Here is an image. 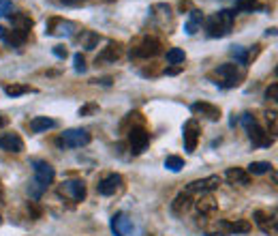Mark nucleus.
Instances as JSON below:
<instances>
[{"instance_id":"obj_1","label":"nucleus","mask_w":278,"mask_h":236,"mask_svg":"<svg viewBox=\"0 0 278 236\" xmlns=\"http://www.w3.org/2000/svg\"><path fill=\"white\" fill-rule=\"evenodd\" d=\"M236 19V11L233 9H223L219 13H214L212 17L205 19V30H208L210 37H227L229 30L233 26Z\"/></svg>"},{"instance_id":"obj_2","label":"nucleus","mask_w":278,"mask_h":236,"mask_svg":"<svg viewBox=\"0 0 278 236\" xmlns=\"http://www.w3.org/2000/svg\"><path fill=\"white\" fill-rule=\"evenodd\" d=\"M92 135L86 131V129H67V131L58 137V146L65 148H81L90 144Z\"/></svg>"},{"instance_id":"obj_3","label":"nucleus","mask_w":278,"mask_h":236,"mask_svg":"<svg viewBox=\"0 0 278 236\" xmlns=\"http://www.w3.org/2000/svg\"><path fill=\"white\" fill-rule=\"evenodd\" d=\"M79 30L77 24L73 22H67V19H50L45 26V34H50V37H73V34Z\"/></svg>"},{"instance_id":"obj_4","label":"nucleus","mask_w":278,"mask_h":236,"mask_svg":"<svg viewBox=\"0 0 278 236\" xmlns=\"http://www.w3.org/2000/svg\"><path fill=\"white\" fill-rule=\"evenodd\" d=\"M150 144V133L143 127H133L129 131V146L133 155H141Z\"/></svg>"},{"instance_id":"obj_5","label":"nucleus","mask_w":278,"mask_h":236,"mask_svg":"<svg viewBox=\"0 0 278 236\" xmlns=\"http://www.w3.org/2000/svg\"><path fill=\"white\" fill-rule=\"evenodd\" d=\"M32 170H34V181H37L41 187H45V189L50 187L54 183V179H56V170L47 161H41V159L32 161Z\"/></svg>"},{"instance_id":"obj_6","label":"nucleus","mask_w":278,"mask_h":236,"mask_svg":"<svg viewBox=\"0 0 278 236\" xmlns=\"http://www.w3.org/2000/svg\"><path fill=\"white\" fill-rule=\"evenodd\" d=\"M161 41L159 39H154V37H146L143 39L135 50L131 52L133 58H154V56H159L161 54Z\"/></svg>"},{"instance_id":"obj_7","label":"nucleus","mask_w":278,"mask_h":236,"mask_svg":"<svg viewBox=\"0 0 278 236\" xmlns=\"http://www.w3.org/2000/svg\"><path fill=\"white\" fill-rule=\"evenodd\" d=\"M221 185V176H208V179H201V181H193L186 185V191L184 193H212L214 189H219Z\"/></svg>"},{"instance_id":"obj_8","label":"nucleus","mask_w":278,"mask_h":236,"mask_svg":"<svg viewBox=\"0 0 278 236\" xmlns=\"http://www.w3.org/2000/svg\"><path fill=\"white\" fill-rule=\"evenodd\" d=\"M199 133H201V127L195 118H188L186 125H184V148L186 152H195L197 148V142H199Z\"/></svg>"},{"instance_id":"obj_9","label":"nucleus","mask_w":278,"mask_h":236,"mask_svg":"<svg viewBox=\"0 0 278 236\" xmlns=\"http://www.w3.org/2000/svg\"><path fill=\"white\" fill-rule=\"evenodd\" d=\"M216 75L225 77V82H221V86H223V88H231V86H238V84H240V80H242L240 69H238L236 65H231V63L221 65L219 69H216Z\"/></svg>"},{"instance_id":"obj_10","label":"nucleus","mask_w":278,"mask_h":236,"mask_svg":"<svg viewBox=\"0 0 278 236\" xmlns=\"http://www.w3.org/2000/svg\"><path fill=\"white\" fill-rule=\"evenodd\" d=\"M133 230H135L133 219L129 215H124V212H116V215L112 217V232L116 236H131Z\"/></svg>"},{"instance_id":"obj_11","label":"nucleus","mask_w":278,"mask_h":236,"mask_svg":"<svg viewBox=\"0 0 278 236\" xmlns=\"http://www.w3.org/2000/svg\"><path fill=\"white\" fill-rule=\"evenodd\" d=\"M120 187H122V176H120V174H110V176H105L99 185H96V191H99L101 195H114Z\"/></svg>"},{"instance_id":"obj_12","label":"nucleus","mask_w":278,"mask_h":236,"mask_svg":"<svg viewBox=\"0 0 278 236\" xmlns=\"http://www.w3.org/2000/svg\"><path fill=\"white\" fill-rule=\"evenodd\" d=\"M190 110L195 112V114H201V116H205V118H208V121H212V123L221 121V110L216 108V105H212V103L197 101V103H193V105H190Z\"/></svg>"},{"instance_id":"obj_13","label":"nucleus","mask_w":278,"mask_h":236,"mask_svg":"<svg viewBox=\"0 0 278 236\" xmlns=\"http://www.w3.org/2000/svg\"><path fill=\"white\" fill-rule=\"evenodd\" d=\"M62 191H65L67 195L73 198L75 202H81V200L86 198V183H83V181H77V179L67 181V183L62 185Z\"/></svg>"},{"instance_id":"obj_14","label":"nucleus","mask_w":278,"mask_h":236,"mask_svg":"<svg viewBox=\"0 0 278 236\" xmlns=\"http://www.w3.org/2000/svg\"><path fill=\"white\" fill-rule=\"evenodd\" d=\"M0 148L7 150V152H22L24 150V140L17 133H5L0 137Z\"/></svg>"},{"instance_id":"obj_15","label":"nucleus","mask_w":278,"mask_h":236,"mask_svg":"<svg viewBox=\"0 0 278 236\" xmlns=\"http://www.w3.org/2000/svg\"><path fill=\"white\" fill-rule=\"evenodd\" d=\"M246 131H248V137H250V142L255 146H270L272 142H274L272 137H268V133H265L257 123H252L250 127H246Z\"/></svg>"},{"instance_id":"obj_16","label":"nucleus","mask_w":278,"mask_h":236,"mask_svg":"<svg viewBox=\"0 0 278 236\" xmlns=\"http://www.w3.org/2000/svg\"><path fill=\"white\" fill-rule=\"evenodd\" d=\"M225 179L231 183V185H242V187H246V185H250V174L246 172V170H242V168H229L227 172H225Z\"/></svg>"},{"instance_id":"obj_17","label":"nucleus","mask_w":278,"mask_h":236,"mask_svg":"<svg viewBox=\"0 0 278 236\" xmlns=\"http://www.w3.org/2000/svg\"><path fill=\"white\" fill-rule=\"evenodd\" d=\"M120 56H122V45H120V43H110L99 54V58H96V65H99V63H116Z\"/></svg>"},{"instance_id":"obj_18","label":"nucleus","mask_w":278,"mask_h":236,"mask_svg":"<svg viewBox=\"0 0 278 236\" xmlns=\"http://www.w3.org/2000/svg\"><path fill=\"white\" fill-rule=\"evenodd\" d=\"M195 208H197V212L199 215H212V212L219 208V202L210 195V193H203L197 202H195Z\"/></svg>"},{"instance_id":"obj_19","label":"nucleus","mask_w":278,"mask_h":236,"mask_svg":"<svg viewBox=\"0 0 278 236\" xmlns=\"http://www.w3.org/2000/svg\"><path fill=\"white\" fill-rule=\"evenodd\" d=\"M219 228L231 232V234H248L250 232V223L246 219H238V221H221Z\"/></svg>"},{"instance_id":"obj_20","label":"nucleus","mask_w":278,"mask_h":236,"mask_svg":"<svg viewBox=\"0 0 278 236\" xmlns=\"http://www.w3.org/2000/svg\"><path fill=\"white\" fill-rule=\"evenodd\" d=\"M203 13L199 9H193L190 11V15H188V19H186V26H184V30H186V34H195L197 30H201V24H203Z\"/></svg>"},{"instance_id":"obj_21","label":"nucleus","mask_w":278,"mask_h":236,"mask_svg":"<svg viewBox=\"0 0 278 236\" xmlns=\"http://www.w3.org/2000/svg\"><path fill=\"white\" fill-rule=\"evenodd\" d=\"M190 206H193L190 195H188V193H180V195H176V200L172 202V212L180 217V215H184V212H186Z\"/></svg>"},{"instance_id":"obj_22","label":"nucleus","mask_w":278,"mask_h":236,"mask_svg":"<svg viewBox=\"0 0 278 236\" xmlns=\"http://www.w3.org/2000/svg\"><path fill=\"white\" fill-rule=\"evenodd\" d=\"M58 123L54 121V118H47V116H34L30 121V129L34 133H43L47 131V129H54Z\"/></svg>"},{"instance_id":"obj_23","label":"nucleus","mask_w":278,"mask_h":236,"mask_svg":"<svg viewBox=\"0 0 278 236\" xmlns=\"http://www.w3.org/2000/svg\"><path fill=\"white\" fill-rule=\"evenodd\" d=\"M26 39H28V32H26V30L13 28V30H9V32L5 34V39H3V41H7V45H9V47H19V45L26 43Z\"/></svg>"},{"instance_id":"obj_24","label":"nucleus","mask_w":278,"mask_h":236,"mask_svg":"<svg viewBox=\"0 0 278 236\" xmlns=\"http://www.w3.org/2000/svg\"><path fill=\"white\" fill-rule=\"evenodd\" d=\"M9 17H11V24H13V28L26 30V32L32 28V19H30L28 15H24V13H15V15H13V13H11Z\"/></svg>"},{"instance_id":"obj_25","label":"nucleus","mask_w":278,"mask_h":236,"mask_svg":"<svg viewBox=\"0 0 278 236\" xmlns=\"http://www.w3.org/2000/svg\"><path fill=\"white\" fill-rule=\"evenodd\" d=\"M250 176H261V174H268L272 172V163L270 161H252L246 170Z\"/></svg>"},{"instance_id":"obj_26","label":"nucleus","mask_w":278,"mask_h":236,"mask_svg":"<svg viewBox=\"0 0 278 236\" xmlns=\"http://www.w3.org/2000/svg\"><path fill=\"white\" fill-rule=\"evenodd\" d=\"M257 9H261L259 0H238L233 11H236V13H238V11H242V13H252V11H257Z\"/></svg>"},{"instance_id":"obj_27","label":"nucleus","mask_w":278,"mask_h":236,"mask_svg":"<svg viewBox=\"0 0 278 236\" xmlns=\"http://www.w3.org/2000/svg\"><path fill=\"white\" fill-rule=\"evenodd\" d=\"M231 56L236 58L238 65H248L250 63V54L246 52V47H242V45H233L231 47Z\"/></svg>"},{"instance_id":"obj_28","label":"nucleus","mask_w":278,"mask_h":236,"mask_svg":"<svg viewBox=\"0 0 278 236\" xmlns=\"http://www.w3.org/2000/svg\"><path fill=\"white\" fill-rule=\"evenodd\" d=\"M5 92L9 97H22V94H26V92H34V88H30L26 84H9V86H5Z\"/></svg>"},{"instance_id":"obj_29","label":"nucleus","mask_w":278,"mask_h":236,"mask_svg":"<svg viewBox=\"0 0 278 236\" xmlns=\"http://www.w3.org/2000/svg\"><path fill=\"white\" fill-rule=\"evenodd\" d=\"M184 50H180V47H172V50L167 52V63L169 65H180V63H184Z\"/></svg>"},{"instance_id":"obj_30","label":"nucleus","mask_w":278,"mask_h":236,"mask_svg":"<svg viewBox=\"0 0 278 236\" xmlns=\"http://www.w3.org/2000/svg\"><path fill=\"white\" fill-rule=\"evenodd\" d=\"M165 168L172 170V172H180V170L184 168V159L178 157V155H169V157L165 159Z\"/></svg>"},{"instance_id":"obj_31","label":"nucleus","mask_w":278,"mask_h":236,"mask_svg":"<svg viewBox=\"0 0 278 236\" xmlns=\"http://www.w3.org/2000/svg\"><path fill=\"white\" fill-rule=\"evenodd\" d=\"M43 193H45V187H41L37 181H32V183L28 185V195H30L32 200H39Z\"/></svg>"},{"instance_id":"obj_32","label":"nucleus","mask_w":278,"mask_h":236,"mask_svg":"<svg viewBox=\"0 0 278 236\" xmlns=\"http://www.w3.org/2000/svg\"><path fill=\"white\" fill-rule=\"evenodd\" d=\"M252 219H255V223H257V226H259V228H263V230H268V219H270V217H268V215H265V212H263V210H257V212H255V215H252Z\"/></svg>"},{"instance_id":"obj_33","label":"nucleus","mask_w":278,"mask_h":236,"mask_svg":"<svg viewBox=\"0 0 278 236\" xmlns=\"http://www.w3.org/2000/svg\"><path fill=\"white\" fill-rule=\"evenodd\" d=\"M11 11H13V5H11V0H0V17H9Z\"/></svg>"},{"instance_id":"obj_34","label":"nucleus","mask_w":278,"mask_h":236,"mask_svg":"<svg viewBox=\"0 0 278 236\" xmlns=\"http://www.w3.org/2000/svg\"><path fill=\"white\" fill-rule=\"evenodd\" d=\"M73 63H75V71H77V73H86V61H83L81 54L73 56Z\"/></svg>"},{"instance_id":"obj_35","label":"nucleus","mask_w":278,"mask_h":236,"mask_svg":"<svg viewBox=\"0 0 278 236\" xmlns=\"http://www.w3.org/2000/svg\"><path fill=\"white\" fill-rule=\"evenodd\" d=\"M86 37H88V41L83 43V47H86V50H94L96 43H99V34H94V32H86Z\"/></svg>"},{"instance_id":"obj_36","label":"nucleus","mask_w":278,"mask_h":236,"mask_svg":"<svg viewBox=\"0 0 278 236\" xmlns=\"http://www.w3.org/2000/svg\"><path fill=\"white\" fill-rule=\"evenodd\" d=\"M265 99H268V101H276L278 99V84H272L268 90H265Z\"/></svg>"},{"instance_id":"obj_37","label":"nucleus","mask_w":278,"mask_h":236,"mask_svg":"<svg viewBox=\"0 0 278 236\" xmlns=\"http://www.w3.org/2000/svg\"><path fill=\"white\" fill-rule=\"evenodd\" d=\"M99 110V105L96 103H88V105H83V108H79V116H86V114H92Z\"/></svg>"},{"instance_id":"obj_38","label":"nucleus","mask_w":278,"mask_h":236,"mask_svg":"<svg viewBox=\"0 0 278 236\" xmlns=\"http://www.w3.org/2000/svg\"><path fill=\"white\" fill-rule=\"evenodd\" d=\"M252 123H257V121H255V116H252V114H248V112H244V114H242V125H244V127H250Z\"/></svg>"},{"instance_id":"obj_39","label":"nucleus","mask_w":278,"mask_h":236,"mask_svg":"<svg viewBox=\"0 0 278 236\" xmlns=\"http://www.w3.org/2000/svg\"><path fill=\"white\" fill-rule=\"evenodd\" d=\"M54 56H58V58H67V50L62 45H56L54 47Z\"/></svg>"},{"instance_id":"obj_40","label":"nucleus","mask_w":278,"mask_h":236,"mask_svg":"<svg viewBox=\"0 0 278 236\" xmlns=\"http://www.w3.org/2000/svg\"><path fill=\"white\" fill-rule=\"evenodd\" d=\"M180 71H182V65H178V67H167L165 73H167V75H178Z\"/></svg>"},{"instance_id":"obj_41","label":"nucleus","mask_w":278,"mask_h":236,"mask_svg":"<svg viewBox=\"0 0 278 236\" xmlns=\"http://www.w3.org/2000/svg\"><path fill=\"white\" fill-rule=\"evenodd\" d=\"M62 5H67V7H77V5H81V3H86V0H60Z\"/></svg>"},{"instance_id":"obj_42","label":"nucleus","mask_w":278,"mask_h":236,"mask_svg":"<svg viewBox=\"0 0 278 236\" xmlns=\"http://www.w3.org/2000/svg\"><path fill=\"white\" fill-rule=\"evenodd\" d=\"M5 34H7V30H5V26H0V41L5 39Z\"/></svg>"},{"instance_id":"obj_43","label":"nucleus","mask_w":278,"mask_h":236,"mask_svg":"<svg viewBox=\"0 0 278 236\" xmlns=\"http://www.w3.org/2000/svg\"><path fill=\"white\" fill-rule=\"evenodd\" d=\"M5 125H7V118H5V116H0V129H3Z\"/></svg>"},{"instance_id":"obj_44","label":"nucleus","mask_w":278,"mask_h":236,"mask_svg":"<svg viewBox=\"0 0 278 236\" xmlns=\"http://www.w3.org/2000/svg\"><path fill=\"white\" fill-rule=\"evenodd\" d=\"M0 221H3V219H0Z\"/></svg>"}]
</instances>
